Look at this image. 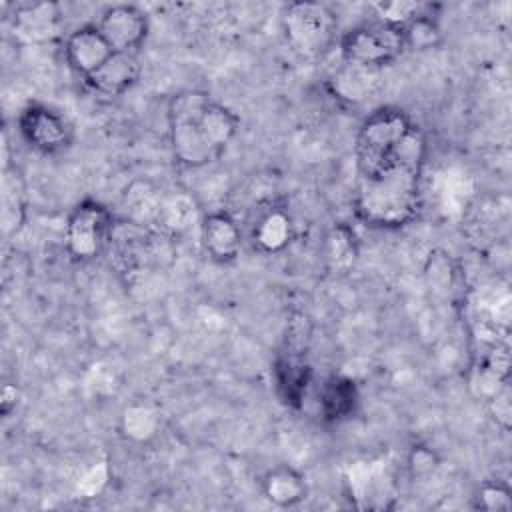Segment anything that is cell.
Returning <instances> with one entry per match:
<instances>
[{
	"mask_svg": "<svg viewBox=\"0 0 512 512\" xmlns=\"http://www.w3.org/2000/svg\"><path fill=\"white\" fill-rule=\"evenodd\" d=\"M336 46L342 62L370 70H382L406 52L402 28L378 20L342 32Z\"/></svg>",
	"mask_w": 512,
	"mask_h": 512,
	"instance_id": "cell-5",
	"label": "cell"
},
{
	"mask_svg": "<svg viewBox=\"0 0 512 512\" xmlns=\"http://www.w3.org/2000/svg\"><path fill=\"white\" fill-rule=\"evenodd\" d=\"M414 128V120L396 106H380L370 112L356 134L354 156L358 178L370 176L390 164Z\"/></svg>",
	"mask_w": 512,
	"mask_h": 512,
	"instance_id": "cell-3",
	"label": "cell"
},
{
	"mask_svg": "<svg viewBox=\"0 0 512 512\" xmlns=\"http://www.w3.org/2000/svg\"><path fill=\"white\" fill-rule=\"evenodd\" d=\"M438 464H440L438 454L430 446H424V444L412 446L408 452V458H406V466H408V472L412 478L430 476L438 468Z\"/></svg>",
	"mask_w": 512,
	"mask_h": 512,
	"instance_id": "cell-23",
	"label": "cell"
},
{
	"mask_svg": "<svg viewBox=\"0 0 512 512\" xmlns=\"http://www.w3.org/2000/svg\"><path fill=\"white\" fill-rule=\"evenodd\" d=\"M360 404V390L354 378L330 374L318 390V412L324 422L340 424L354 416Z\"/></svg>",
	"mask_w": 512,
	"mask_h": 512,
	"instance_id": "cell-14",
	"label": "cell"
},
{
	"mask_svg": "<svg viewBox=\"0 0 512 512\" xmlns=\"http://www.w3.org/2000/svg\"><path fill=\"white\" fill-rule=\"evenodd\" d=\"M424 162L426 138L416 126L390 164L358 178L354 196L358 218L384 230L408 226L422 206Z\"/></svg>",
	"mask_w": 512,
	"mask_h": 512,
	"instance_id": "cell-1",
	"label": "cell"
},
{
	"mask_svg": "<svg viewBox=\"0 0 512 512\" xmlns=\"http://www.w3.org/2000/svg\"><path fill=\"white\" fill-rule=\"evenodd\" d=\"M112 46L96 24H84L72 30L64 40L66 64L84 80L94 74L110 56Z\"/></svg>",
	"mask_w": 512,
	"mask_h": 512,
	"instance_id": "cell-11",
	"label": "cell"
},
{
	"mask_svg": "<svg viewBox=\"0 0 512 512\" xmlns=\"http://www.w3.org/2000/svg\"><path fill=\"white\" fill-rule=\"evenodd\" d=\"M160 412L146 402H132L120 414V434L134 444H148L160 432Z\"/></svg>",
	"mask_w": 512,
	"mask_h": 512,
	"instance_id": "cell-17",
	"label": "cell"
},
{
	"mask_svg": "<svg viewBox=\"0 0 512 512\" xmlns=\"http://www.w3.org/2000/svg\"><path fill=\"white\" fill-rule=\"evenodd\" d=\"M0 204H2V210H0L2 232L6 238H10L18 234L26 222V202H24V188L18 174H10L8 168H4Z\"/></svg>",
	"mask_w": 512,
	"mask_h": 512,
	"instance_id": "cell-18",
	"label": "cell"
},
{
	"mask_svg": "<svg viewBox=\"0 0 512 512\" xmlns=\"http://www.w3.org/2000/svg\"><path fill=\"white\" fill-rule=\"evenodd\" d=\"M200 244L216 264H230L242 250V232L228 210H210L200 220Z\"/></svg>",
	"mask_w": 512,
	"mask_h": 512,
	"instance_id": "cell-10",
	"label": "cell"
},
{
	"mask_svg": "<svg viewBox=\"0 0 512 512\" xmlns=\"http://www.w3.org/2000/svg\"><path fill=\"white\" fill-rule=\"evenodd\" d=\"M262 496L278 508H294L308 496L306 478L292 466H276L262 476Z\"/></svg>",
	"mask_w": 512,
	"mask_h": 512,
	"instance_id": "cell-15",
	"label": "cell"
},
{
	"mask_svg": "<svg viewBox=\"0 0 512 512\" xmlns=\"http://www.w3.org/2000/svg\"><path fill=\"white\" fill-rule=\"evenodd\" d=\"M16 404H18V390L14 384H6L2 388V394H0V412L4 418H8L14 410H16Z\"/></svg>",
	"mask_w": 512,
	"mask_h": 512,
	"instance_id": "cell-26",
	"label": "cell"
},
{
	"mask_svg": "<svg viewBox=\"0 0 512 512\" xmlns=\"http://www.w3.org/2000/svg\"><path fill=\"white\" fill-rule=\"evenodd\" d=\"M194 212V204L188 196H176L172 200H168L162 208H158V216L164 220L166 226H188L190 218Z\"/></svg>",
	"mask_w": 512,
	"mask_h": 512,
	"instance_id": "cell-24",
	"label": "cell"
},
{
	"mask_svg": "<svg viewBox=\"0 0 512 512\" xmlns=\"http://www.w3.org/2000/svg\"><path fill=\"white\" fill-rule=\"evenodd\" d=\"M326 256L334 262V266L350 264L356 256V238L354 232L342 224L334 226L328 234L326 242Z\"/></svg>",
	"mask_w": 512,
	"mask_h": 512,
	"instance_id": "cell-22",
	"label": "cell"
},
{
	"mask_svg": "<svg viewBox=\"0 0 512 512\" xmlns=\"http://www.w3.org/2000/svg\"><path fill=\"white\" fill-rule=\"evenodd\" d=\"M428 4L422 2H408V0H390V2H372L370 8L376 14L378 22L392 24V26H406L418 14L426 10Z\"/></svg>",
	"mask_w": 512,
	"mask_h": 512,
	"instance_id": "cell-20",
	"label": "cell"
},
{
	"mask_svg": "<svg viewBox=\"0 0 512 512\" xmlns=\"http://www.w3.org/2000/svg\"><path fill=\"white\" fill-rule=\"evenodd\" d=\"M114 232L112 212L98 200H80L66 218L64 244L66 252L76 262H90L98 258Z\"/></svg>",
	"mask_w": 512,
	"mask_h": 512,
	"instance_id": "cell-7",
	"label": "cell"
},
{
	"mask_svg": "<svg viewBox=\"0 0 512 512\" xmlns=\"http://www.w3.org/2000/svg\"><path fill=\"white\" fill-rule=\"evenodd\" d=\"M22 140L36 152L52 156L64 152L74 140L72 122L54 106L30 102L18 116Z\"/></svg>",
	"mask_w": 512,
	"mask_h": 512,
	"instance_id": "cell-8",
	"label": "cell"
},
{
	"mask_svg": "<svg viewBox=\"0 0 512 512\" xmlns=\"http://www.w3.org/2000/svg\"><path fill=\"white\" fill-rule=\"evenodd\" d=\"M280 26L288 46L304 58H322L338 44V18L324 2H288L280 14Z\"/></svg>",
	"mask_w": 512,
	"mask_h": 512,
	"instance_id": "cell-4",
	"label": "cell"
},
{
	"mask_svg": "<svg viewBox=\"0 0 512 512\" xmlns=\"http://www.w3.org/2000/svg\"><path fill=\"white\" fill-rule=\"evenodd\" d=\"M474 508L484 512H508L512 510L510 486L502 480H486L474 494Z\"/></svg>",
	"mask_w": 512,
	"mask_h": 512,
	"instance_id": "cell-21",
	"label": "cell"
},
{
	"mask_svg": "<svg viewBox=\"0 0 512 512\" xmlns=\"http://www.w3.org/2000/svg\"><path fill=\"white\" fill-rule=\"evenodd\" d=\"M488 412L494 418V422L502 430H510V420H512V400H510V386L508 382L502 384L492 396L486 398Z\"/></svg>",
	"mask_w": 512,
	"mask_h": 512,
	"instance_id": "cell-25",
	"label": "cell"
},
{
	"mask_svg": "<svg viewBox=\"0 0 512 512\" xmlns=\"http://www.w3.org/2000/svg\"><path fill=\"white\" fill-rule=\"evenodd\" d=\"M306 342H308V322L302 314L298 320L288 322L286 344L280 356L274 362L272 376L278 398L288 408H302L310 384H312V368L306 362Z\"/></svg>",
	"mask_w": 512,
	"mask_h": 512,
	"instance_id": "cell-6",
	"label": "cell"
},
{
	"mask_svg": "<svg viewBox=\"0 0 512 512\" xmlns=\"http://www.w3.org/2000/svg\"><path fill=\"white\" fill-rule=\"evenodd\" d=\"M62 8L58 2H22L12 12V30L26 42L44 44L60 34Z\"/></svg>",
	"mask_w": 512,
	"mask_h": 512,
	"instance_id": "cell-13",
	"label": "cell"
},
{
	"mask_svg": "<svg viewBox=\"0 0 512 512\" xmlns=\"http://www.w3.org/2000/svg\"><path fill=\"white\" fill-rule=\"evenodd\" d=\"M96 26L114 52L126 54H138L150 32L148 16L136 4H112L104 8Z\"/></svg>",
	"mask_w": 512,
	"mask_h": 512,
	"instance_id": "cell-9",
	"label": "cell"
},
{
	"mask_svg": "<svg viewBox=\"0 0 512 512\" xmlns=\"http://www.w3.org/2000/svg\"><path fill=\"white\" fill-rule=\"evenodd\" d=\"M418 14L414 20H410L406 26H402V36H404V46L406 50H430L436 48L442 42V30L436 20V16L428 10Z\"/></svg>",
	"mask_w": 512,
	"mask_h": 512,
	"instance_id": "cell-19",
	"label": "cell"
},
{
	"mask_svg": "<svg viewBox=\"0 0 512 512\" xmlns=\"http://www.w3.org/2000/svg\"><path fill=\"white\" fill-rule=\"evenodd\" d=\"M208 100L210 94L204 90H180L168 100V142L174 160L184 168H204L220 158L198 120Z\"/></svg>",
	"mask_w": 512,
	"mask_h": 512,
	"instance_id": "cell-2",
	"label": "cell"
},
{
	"mask_svg": "<svg viewBox=\"0 0 512 512\" xmlns=\"http://www.w3.org/2000/svg\"><path fill=\"white\" fill-rule=\"evenodd\" d=\"M294 238V224L284 208H268L252 226V244L262 254H280Z\"/></svg>",
	"mask_w": 512,
	"mask_h": 512,
	"instance_id": "cell-16",
	"label": "cell"
},
{
	"mask_svg": "<svg viewBox=\"0 0 512 512\" xmlns=\"http://www.w3.org/2000/svg\"><path fill=\"white\" fill-rule=\"evenodd\" d=\"M140 72L138 54L114 52L94 74L84 78V84L96 96L116 100L136 86Z\"/></svg>",
	"mask_w": 512,
	"mask_h": 512,
	"instance_id": "cell-12",
	"label": "cell"
}]
</instances>
